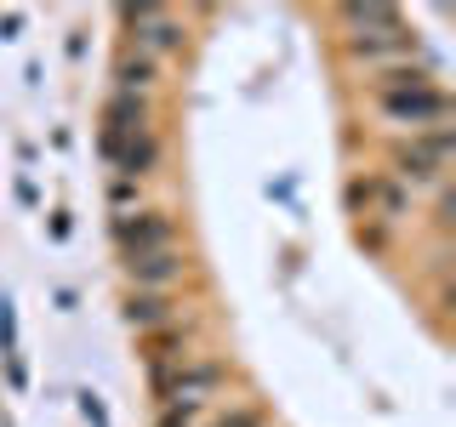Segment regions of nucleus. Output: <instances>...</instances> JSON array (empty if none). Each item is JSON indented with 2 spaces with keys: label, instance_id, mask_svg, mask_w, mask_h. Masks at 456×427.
I'll use <instances>...</instances> for the list:
<instances>
[{
  "label": "nucleus",
  "instance_id": "3",
  "mask_svg": "<svg viewBox=\"0 0 456 427\" xmlns=\"http://www.w3.org/2000/svg\"><path fill=\"white\" fill-rule=\"evenodd\" d=\"M109 234H114V251H120V262H126V256H149V251L177 246V217L160 211V205H137V211H126V217H114Z\"/></svg>",
  "mask_w": 456,
  "mask_h": 427
},
{
  "label": "nucleus",
  "instance_id": "11",
  "mask_svg": "<svg viewBox=\"0 0 456 427\" xmlns=\"http://www.w3.org/2000/svg\"><path fill=\"white\" fill-rule=\"evenodd\" d=\"M154 80H160V63H154V57H142V52H132V46L114 57V92H126V97H149V92H154Z\"/></svg>",
  "mask_w": 456,
  "mask_h": 427
},
{
  "label": "nucleus",
  "instance_id": "6",
  "mask_svg": "<svg viewBox=\"0 0 456 427\" xmlns=\"http://www.w3.org/2000/svg\"><path fill=\"white\" fill-rule=\"evenodd\" d=\"M120 23L132 28V52H142V57L183 52V35H189L183 18H177V12H166V6H126Z\"/></svg>",
  "mask_w": 456,
  "mask_h": 427
},
{
  "label": "nucleus",
  "instance_id": "9",
  "mask_svg": "<svg viewBox=\"0 0 456 427\" xmlns=\"http://www.w3.org/2000/svg\"><path fill=\"white\" fill-rule=\"evenodd\" d=\"M120 268H126V279H132V291H171V285L189 279V256L177 246L149 251V256H126Z\"/></svg>",
  "mask_w": 456,
  "mask_h": 427
},
{
  "label": "nucleus",
  "instance_id": "17",
  "mask_svg": "<svg viewBox=\"0 0 456 427\" xmlns=\"http://www.w3.org/2000/svg\"><path fill=\"white\" fill-rule=\"evenodd\" d=\"M217 427H263V410H240V416H228Z\"/></svg>",
  "mask_w": 456,
  "mask_h": 427
},
{
  "label": "nucleus",
  "instance_id": "13",
  "mask_svg": "<svg viewBox=\"0 0 456 427\" xmlns=\"http://www.w3.org/2000/svg\"><path fill=\"white\" fill-rule=\"evenodd\" d=\"M114 177H132V182H142L154 165H160V137L154 132H142V137H132V142H120V154H114Z\"/></svg>",
  "mask_w": 456,
  "mask_h": 427
},
{
  "label": "nucleus",
  "instance_id": "5",
  "mask_svg": "<svg viewBox=\"0 0 456 427\" xmlns=\"http://www.w3.org/2000/svg\"><path fill=\"white\" fill-rule=\"evenodd\" d=\"M348 205L365 211V217H377V222H388V228H399L411 211H417V194H411L405 182H394L388 171H370V177L348 182Z\"/></svg>",
  "mask_w": 456,
  "mask_h": 427
},
{
  "label": "nucleus",
  "instance_id": "10",
  "mask_svg": "<svg viewBox=\"0 0 456 427\" xmlns=\"http://www.w3.org/2000/svg\"><path fill=\"white\" fill-rule=\"evenodd\" d=\"M126 325L132 331H160V325H177V296L171 291H132L126 296Z\"/></svg>",
  "mask_w": 456,
  "mask_h": 427
},
{
  "label": "nucleus",
  "instance_id": "16",
  "mask_svg": "<svg viewBox=\"0 0 456 427\" xmlns=\"http://www.w3.org/2000/svg\"><path fill=\"white\" fill-rule=\"evenodd\" d=\"M80 410H86V422H92V427H109V410L97 405V393H80Z\"/></svg>",
  "mask_w": 456,
  "mask_h": 427
},
{
  "label": "nucleus",
  "instance_id": "2",
  "mask_svg": "<svg viewBox=\"0 0 456 427\" xmlns=\"http://www.w3.org/2000/svg\"><path fill=\"white\" fill-rule=\"evenodd\" d=\"M377 114L394 132L417 137V132H434V125H451V97L439 80H422V85H399V92H377Z\"/></svg>",
  "mask_w": 456,
  "mask_h": 427
},
{
  "label": "nucleus",
  "instance_id": "4",
  "mask_svg": "<svg viewBox=\"0 0 456 427\" xmlns=\"http://www.w3.org/2000/svg\"><path fill=\"white\" fill-rule=\"evenodd\" d=\"M223 382H228V365H217V359H177V365L154 370V393H160V405H200V399L217 393Z\"/></svg>",
  "mask_w": 456,
  "mask_h": 427
},
{
  "label": "nucleus",
  "instance_id": "1",
  "mask_svg": "<svg viewBox=\"0 0 456 427\" xmlns=\"http://www.w3.org/2000/svg\"><path fill=\"white\" fill-rule=\"evenodd\" d=\"M451 160H456V125H434V132L399 137L388 154V177L405 182L411 194L422 189H445L451 182Z\"/></svg>",
  "mask_w": 456,
  "mask_h": 427
},
{
  "label": "nucleus",
  "instance_id": "8",
  "mask_svg": "<svg viewBox=\"0 0 456 427\" xmlns=\"http://www.w3.org/2000/svg\"><path fill=\"white\" fill-rule=\"evenodd\" d=\"M348 57H354V63H365L370 75H377V68L411 63V57H417V35H411V28H382V35H348Z\"/></svg>",
  "mask_w": 456,
  "mask_h": 427
},
{
  "label": "nucleus",
  "instance_id": "15",
  "mask_svg": "<svg viewBox=\"0 0 456 427\" xmlns=\"http://www.w3.org/2000/svg\"><path fill=\"white\" fill-rule=\"evenodd\" d=\"M109 205H114V217L137 211V205H142V182H132V177H109Z\"/></svg>",
  "mask_w": 456,
  "mask_h": 427
},
{
  "label": "nucleus",
  "instance_id": "14",
  "mask_svg": "<svg viewBox=\"0 0 456 427\" xmlns=\"http://www.w3.org/2000/svg\"><path fill=\"white\" fill-rule=\"evenodd\" d=\"M422 80H434L422 63H394V68H377V75H370V92H399V85H422Z\"/></svg>",
  "mask_w": 456,
  "mask_h": 427
},
{
  "label": "nucleus",
  "instance_id": "7",
  "mask_svg": "<svg viewBox=\"0 0 456 427\" xmlns=\"http://www.w3.org/2000/svg\"><path fill=\"white\" fill-rule=\"evenodd\" d=\"M142 132H154L149 120V97H126V92H109L103 103V132H97V149H103V160L120 154V142H132Z\"/></svg>",
  "mask_w": 456,
  "mask_h": 427
},
{
  "label": "nucleus",
  "instance_id": "12",
  "mask_svg": "<svg viewBox=\"0 0 456 427\" xmlns=\"http://www.w3.org/2000/svg\"><path fill=\"white\" fill-rule=\"evenodd\" d=\"M342 23H348V35H382V28H411L405 12L399 6H382V0H354V6H342Z\"/></svg>",
  "mask_w": 456,
  "mask_h": 427
}]
</instances>
